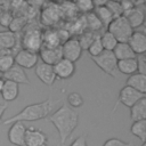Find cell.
<instances>
[{
  "label": "cell",
  "mask_w": 146,
  "mask_h": 146,
  "mask_svg": "<svg viewBox=\"0 0 146 146\" xmlns=\"http://www.w3.org/2000/svg\"><path fill=\"white\" fill-rule=\"evenodd\" d=\"M59 136V146H64L79 124V112L64 103L58 110L48 116Z\"/></svg>",
  "instance_id": "cell-1"
},
{
  "label": "cell",
  "mask_w": 146,
  "mask_h": 146,
  "mask_svg": "<svg viewBox=\"0 0 146 146\" xmlns=\"http://www.w3.org/2000/svg\"><path fill=\"white\" fill-rule=\"evenodd\" d=\"M54 110V103L51 100V97H48V99L34 103L25 106L23 110H21L15 115L10 116L9 119L5 120L2 124H11L14 122H26V121H38L48 117Z\"/></svg>",
  "instance_id": "cell-2"
},
{
  "label": "cell",
  "mask_w": 146,
  "mask_h": 146,
  "mask_svg": "<svg viewBox=\"0 0 146 146\" xmlns=\"http://www.w3.org/2000/svg\"><path fill=\"white\" fill-rule=\"evenodd\" d=\"M106 29H107L106 31L113 34V36L116 39L117 42H128L129 38L133 32V29L130 26V24L128 23V21L123 15L113 18Z\"/></svg>",
  "instance_id": "cell-3"
},
{
  "label": "cell",
  "mask_w": 146,
  "mask_h": 146,
  "mask_svg": "<svg viewBox=\"0 0 146 146\" xmlns=\"http://www.w3.org/2000/svg\"><path fill=\"white\" fill-rule=\"evenodd\" d=\"M22 46L23 49L39 52L42 47V32L36 26H26V30L22 36Z\"/></svg>",
  "instance_id": "cell-4"
},
{
  "label": "cell",
  "mask_w": 146,
  "mask_h": 146,
  "mask_svg": "<svg viewBox=\"0 0 146 146\" xmlns=\"http://www.w3.org/2000/svg\"><path fill=\"white\" fill-rule=\"evenodd\" d=\"M92 62L107 75L112 76V78H116L117 75V68H116V64L117 60L115 58V56L113 55L112 51H103L100 55L96 56V57H91Z\"/></svg>",
  "instance_id": "cell-5"
},
{
  "label": "cell",
  "mask_w": 146,
  "mask_h": 146,
  "mask_svg": "<svg viewBox=\"0 0 146 146\" xmlns=\"http://www.w3.org/2000/svg\"><path fill=\"white\" fill-rule=\"evenodd\" d=\"M60 49H62L63 58L71 60L73 63L80 59V57L82 56V51H83L78 41V38H70L60 46Z\"/></svg>",
  "instance_id": "cell-6"
},
{
  "label": "cell",
  "mask_w": 146,
  "mask_h": 146,
  "mask_svg": "<svg viewBox=\"0 0 146 146\" xmlns=\"http://www.w3.org/2000/svg\"><path fill=\"white\" fill-rule=\"evenodd\" d=\"M14 62L17 66L24 68V70H29V68H33L35 67V65L39 62V56L36 52L26 50V49H21L18 50L15 56H14Z\"/></svg>",
  "instance_id": "cell-7"
},
{
  "label": "cell",
  "mask_w": 146,
  "mask_h": 146,
  "mask_svg": "<svg viewBox=\"0 0 146 146\" xmlns=\"http://www.w3.org/2000/svg\"><path fill=\"white\" fill-rule=\"evenodd\" d=\"M25 146H48V136L39 128L29 127L25 132Z\"/></svg>",
  "instance_id": "cell-8"
},
{
  "label": "cell",
  "mask_w": 146,
  "mask_h": 146,
  "mask_svg": "<svg viewBox=\"0 0 146 146\" xmlns=\"http://www.w3.org/2000/svg\"><path fill=\"white\" fill-rule=\"evenodd\" d=\"M145 95L128 87V86H124L123 88H121L120 92H119V97H117V104H122L124 105L125 107H131L133 106L139 99L144 98Z\"/></svg>",
  "instance_id": "cell-9"
},
{
  "label": "cell",
  "mask_w": 146,
  "mask_h": 146,
  "mask_svg": "<svg viewBox=\"0 0 146 146\" xmlns=\"http://www.w3.org/2000/svg\"><path fill=\"white\" fill-rule=\"evenodd\" d=\"M34 73L38 76V79L46 86L51 87L54 84V82L56 81V75H55L52 65H48L42 62H38V64L34 67Z\"/></svg>",
  "instance_id": "cell-10"
},
{
  "label": "cell",
  "mask_w": 146,
  "mask_h": 146,
  "mask_svg": "<svg viewBox=\"0 0 146 146\" xmlns=\"http://www.w3.org/2000/svg\"><path fill=\"white\" fill-rule=\"evenodd\" d=\"M25 132L26 127L23 122L11 123L8 130V140L15 146H25Z\"/></svg>",
  "instance_id": "cell-11"
},
{
  "label": "cell",
  "mask_w": 146,
  "mask_h": 146,
  "mask_svg": "<svg viewBox=\"0 0 146 146\" xmlns=\"http://www.w3.org/2000/svg\"><path fill=\"white\" fill-rule=\"evenodd\" d=\"M54 72H55L56 79L67 80L72 78L75 73V63L67 60L65 58H62L54 65Z\"/></svg>",
  "instance_id": "cell-12"
},
{
  "label": "cell",
  "mask_w": 146,
  "mask_h": 146,
  "mask_svg": "<svg viewBox=\"0 0 146 146\" xmlns=\"http://www.w3.org/2000/svg\"><path fill=\"white\" fill-rule=\"evenodd\" d=\"M2 78L6 81H11L17 84H30V79L25 73V70L17 66L16 64L13 65L7 72H5Z\"/></svg>",
  "instance_id": "cell-13"
},
{
  "label": "cell",
  "mask_w": 146,
  "mask_h": 146,
  "mask_svg": "<svg viewBox=\"0 0 146 146\" xmlns=\"http://www.w3.org/2000/svg\"><path fill=\"white\" fill-rule=\"evenodd\" d=\"M38 56L40 57L41 62L48 65H55L58 60L63 58L62 56V49L60 47L57 48H48V47H41V49L38 52Z\"/></svg>",
  "instance_id": "cell-14"
},
{
  "label": "cell",
  "mask_w": 146,
  "mask_h": 146,
  "mask_svg": "<svg viewBox=\"0 0 146 146\" xmlns=\"http://www.w3.org/2000/svg\"><path fill=\"white\" fill-rule=\"evenodd\" d=\"M127 43L132 49L136 56L145 54L146 51V35L141 31H133Z\"/></svg>",
  "instance_id": "cell-15"
},
{
  "label": "cell",
  "mask_w": 146,
  "mask_h": 146,
  "mask_svg": "<svg viewBox=\"0 0 146 146\" xmlns=\"http://www.w3.org/2000/svg\"><path fill=\"white\" fill-rule=\"evenodd\" d=\"M123 16L125 17V19L132 29L141 26L145 21V11L140 6H135V8L123 14Z\"/></svg>",
  "instance_id": "cell-16"
},
{
  "label": "cell",
  "mask_w": 146,
  "mask_h": 146,
  "mask_svg": "<svg viewBox=\"0 0 146 146\" xmlns=\"http://www.w3.org/2000/svg\"><path fill=\"white\" fill-rule=\"evenodd\" d=\"M125 86L141 92V94H146V75L145 74H140V73H135L128 76L127 81H125Z\"/></svg>",
  "instance_id": "cell-17"
},
{
  "label": "cell",
  "mask_w": 146,
  "mask_h": 146,
  "mask_svg": "<svg viewBox=\"0 0 146 146\" xmlns=\"http://www.w3.org/2000/svg\"><path fill=\"white\" fill-rule=\"evenodd\" d=\"M19 95V84L11 82V81H6L5 80V84L1 91V97L5 102L9 103L15 100Z\"/></svg>",
  "instance_id": "cell-18"
},
{
  "label": "cell",
  "mask_w": 146,
  "mask_h": 146,
  "mask_svg": "<svg viewBox=\"0 0 146 146\" xmlns=\"http://www.w3.org/2000/svg\"><path fill=\"white\" fill-rule=\"evenodd\" d=\"M130 117L133 122L146 120V97L139 99L133 106L130 107Z\"/></svg>",
  "instance_id": "cell-19"
},
{
  "label": "cell",
  "mask_w": 146,
  "mask_h": 146,
  "mask_svg": "<svg viewBox=\"0 0 146 146\" xmlns=\"http://www.w3.org/2000/svg\"><path fill=\"white\" fill-rule=\"evenodd\" d=\"M113 55L115 56L116 60H122V59H129V58H136L135 52L132 49L129 47L127 42H117L115 48L113 49Z\"/></svg>",
  "instance_id": "cell-20"
},
{
  "label": "cell",
  "mask_w": 146,
  "mask_h": 146,
  "mask_svg": "<svg viewBox=\"0 0 146 146\" xmlns=\"http://www.w3.org/2000/svg\"><path fill=\"white\" fill-rule=\"evenodd\" d=\"M116 68H117V72H120L121 74H125L129 76L131 74L137 73V60L136 58L117 60Z\"/></svg>",
  "instance_id": "cell-21"
},
{
  "label": "cell",
  "mask_w": 146,
  "mask_h": 146,
  "mask_svg": "<svg viewBox=\"0 0 146 146\" xmlns=\"http://www.w3.org/2000/svg\"><path fill=\"white\" fill-rule=\"evenodd\" d=\"M16 46V34L11 31H1L0 32V48L11 51Z\"/></svg>",
  "instance_id": "cell-22"
},
{
  "label": "cell",
  "mask_w": 146,
  "mask_h": 146,
  "mask_svg": "<svg viewBox=\"0 0 146 146\" xmlns=\"http://www.w3.org/2000/svg\"><path fill=\"white\" fill-rule=\"evenodd\" d=\"M94 14L97 16V18L99 19V22L102 23L103 26L107 27L108 24L112 22L113 19V15L110 11V9L106 6H100V7H95L94 9Z\"/></svg>",
  "instance_id": "cell-23"
},
{
  "label": "cell",
  "mask_w": 146,
  "mask_h": 146,
  "mask_svg": "<svg viewBox=\"0 0 146 146\" xmlns=\"http://www.w3.org/2000/svg\"><path fill=\"white\" fill-rule=\"evenodd\" d=\"M130 132L141 140L143 144L146 141V120L136 121L130 127Z\"/></svg>",
  "instance_id": "cell-24"
},
{
  "label": "cell",
  "mask_w": 146,
  "mask_h": 146,
  "mask_svg": "<svg viewBox=\"0 0 146 146\" xmlns=\"http://www.w3.org/2000/svg\"><path fill=\"white\" fill-rule=\"evenodd\" d=\"M100 38V42L103 46V49L105 51H113V49L115 48V46L117 44L116 39L113 36V34H111L108 31H105L103 34L99 35Z\"/></svg>",
  "instance_id": "cell-25"
},
{
  "label": "cell",
  "mask_w": 146,
  "mask_h": 146,
  "mask_svg": "<svg viewBox=\"0 0 146 146\" xmlns=\"http://www.w3.org/2000/svg\"><path fill=\"white\" fill-rule=\"evenodd\" d=\"M66 100H67V105L75 110V108H80L82 105H83V97L81 96V94L76 92V91H72L67 95L66 97Z\"/></svg>",
  "instance_id": "cell-26"
},
{
  "label": "cell",
  "mask_w": 146,
  "mask_h": 146,
  "mask_svg": "<svg viewBox=\"0 0 146 146\" xmlns=\"http://www.w3.org/2000/svg\"><path fill=\"white\" fill-rule=\"evenodd\" d=\"M86 24H87L88 27L91 29V32H94V33L97 32V31H99L103 27L102 23L99 22V19L97 18V16L94 14V11L92 13H89V14H86Z\"/></svg>",
  "instance_id": "cell-27"
},
{
  "label": "cell",
  "mask_w": 146,
  "mask_h": 146,
  "mask_svg": "<svg viewBox=\"0 0 146 146\" xmlns=\"http://www.w3.org/2000/svg\"><path fill=\"white\" fill-rule=\"evenodd\" d=\"M88 52L90 54V57H96L98 55H100L104 49H103V46H102V42H100V38H99V34L95 36V39L92 40V42L90 43V46L88 47Z\"/></svg>",
  "instance_id": "cell-28"
},
{
  "label": "cell",
  "mask_w": 146,
  "mask_h": 146,
  "mask_svg": "<svg viewBox=\"0 0 146 146\" xmlns=\"http://www.w3.org/2000/svg\"><path fill=\"white\" fill-rule=\"evenodd\" d=\"M13 65H15V62H14V56L11 52L0 56V72L2 74L7 72Z\"/></svg>",
  "instance_id": "cell-29"
},
{
  "label": "cell",
  "mask_w": 146,
  "mask_h": 146,
  "mask_svg": "<svg viewBox=\"0 0 146 146\" xmlns=\"http://www.w3.org/2000/svg\"><path fill=\"white\" fill-rule=\"evenodd\" d=\"M96 35H98V34H96V33H94V32H86V33H82L79 38H78V41H79V43H80V46H81V48H82V50H87L88 49V47L90 46V43L92 42V40L95 39V36Z\"/></svg>",
  "instance_id": "cell-30"
},
{
  "label": "cell",
  "mask_w": 146,
  "mask_h": 146,
  "mask_svg": "<svg viewBox=\"0 0 146 146\" xmlns=\"http://www.w3.org/2000/svg\"><path fill=\"white\" fill-rule=\"evenodd\" d=\"M74 5H75V8L78 10L82 11L83 14L92 13L94 9H95V6H94L92 1H90V0H80V1L75 2Z\"/></svg>",
  "instance_id": "cell-31"
},
{
  "label": "cell",
  "mask_w": 146,
  "mask_h": 146,
  "mask_svg": "<svg viewBox=\"0 0 146 146\" xmlns=\"http://www.w3.org/2000/svg\"><path fill=\"white\" fill-rule=\"evenodd\" d=\"M105 6H106V7L110 9V11L112 13L113 18H115V17H119V16H122V15H123L120 2H117V1H106V5H105Z\"/></svg>",
  "instance_id": "cell-32"
},
{
  "label": "cell",
  "mask_w": 146,
  "mask_h": 146,
  "mask_svg": "<svg viewBox=\"0 0 146 146\" xmlns=\"http://www.w3.org/2000/svg\"><path fill=\"white\" fill-rule=\"evenodd\" d=\"M136 60H137V72L146 75V55L145 54L137 55Z\"/></svg>",
  "instance_id": "cell-33"
},
{
  "label": "cell",
  "mask_w": 146,
  "mask_h": 146,
  "mask_svg": "<svg viewBox=\"0 0 146 146\" xmlns=\"http://www.w3.org/2000/svg\"><path fill=\"white\" fill-rule=\"evenodd\" d=\"M13 18H14V16L9 11V9H5L0 16V25H2L5 27H9L10 23L13 22Z\"/></svg>",
  "instance_id": "cell-34"
},
{
  "label": "cell",
  "mask_w": 146,
  "mask_h": 146,
  "mask_svg": "<svg viewBox=\"0 0 146 146\" xmlns=\"http://www.w3.org/2000/svg\"><path fill=\"white\" fill-rule=\"evenodd\" d=\"M103 146H132V143H131V141L127 143V141H123V140H121V139H119V138L113 137V138L107 139V140L103 144Z\"/></svg>",
  "instance_id": "cell-35"
},
{
  "label": "cell",
  "mask_w": 146,
  "mask_h": 146,
  "mask_svg": "<svg viewBox=\"0 0 146 146\" xmlns=\"http://www.w3.org/2000/svg\"><path fill=\"white\" fill-rule=\"evenodd\" d=\"M70 146H88V143H87V135H82V136H79L76 137Z\"/></svg>",
  "instance_id": "cell-36"
},
{
  "label": "cell",
  "mask_w": 146,
  "mask_h": 146,
  "mask_svg": "<svg viewBox=\"0 0 146 146\" xmlns=\"http://www.w3.org/2000/svg\"><path fill=\"white\" fill-rule=\"evenodd\" d=\"M120 5H121V9H122L123 14H125L127 11L135 8V1H129V0L128 1H121Z\"/></svg>",
  "instance_id": "cell-37"
},
{
  "label": "cell",
  "mask_w": 146,
  "mask_h": 146,
  "mask_svg": "<svg viewBox=\"0 0 146 146\" xmlns=\"http://www.w3.org/2000/svg\"><path fill=\"white\" fill-rule=\"evenodd\" d=\"M6 110H7V104H0V122H1V119H2Z\"/></svg>",
  "instance_id": "cell-38"
},
{
  "label": "cell",
  "mask_w": 146,
  "mask_h": 146,
  "mask_svg": "<svg viewBox=\"0 0 146 146\" xmlns=\"http://www.w3.org/2000/svg\"><path fill=\"white\" fill-rule=\"evenodd\" d=\"M3 84H5V80H3V78H0V94H1V91H2Z\"/></svg>",
  "instance_id": "cell-39"
},
{
  "label": "cell",
  "mask_w": 146,
  "mask_h": 146,
  "mask_svg": "<svg viewBox=\"0 0 146 146\" xmlns=\"http://www.w3.org/2000/svg\"><path fill=\"white\" fill-rule=\"evenodd\" d=\"M9 52H11V51H7V50L0 48V56H1V55H5V54H9Z\"/></svg>",
  "instance_id": "cell-40"
},
{
  "label": "cell",
  "mask_w": 146,
  "mask_h": 146,
  "mask_svg": "<svg viewBox=\"0 0 146 146\" xmlns=\"http://www.w3.org/2000/svg\"><path fill=\"white\" fill-rule=\"evenodd\" d=\"M2 5H3V2H1V3H0V16H1L2 11H3L5 9H7V8H3V7H2Z\"/></svg>",
  "instance_id": "cell-41"
},
{
  "label": "cell",
  "mask_w": 146,
  "mask_h": 146,
  "mask_svg": "<svg viewBox=\"0 0 146 146\" xmlns=\"http://www.w3.org/2000/svg\"><path fill=\"white\" fill-rule=\"evenodd\" d=\"M0 78H2V73L1 72H0Z\"/></svg>",
  "instance_id": "cell-42"
},
{
  "label": "cell",
  "mask_w": 146,
  "mask_h": 146,
  "mask_svg": "<svg viewBox=\"0 0 146 146\" xmlns=\"http://www.w3.org/2000/svg\"><path fill=\"white\" fill-rule=\"evenodd\" d=\"M141 146H145V144H143V145H141Z\"/></svg>",
  "instance_id": "cell-43"
}]
</instances>
